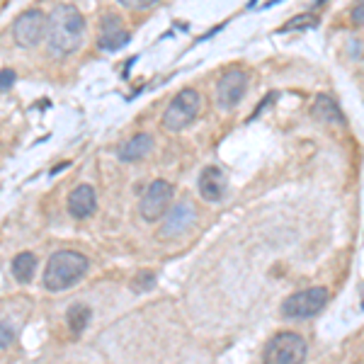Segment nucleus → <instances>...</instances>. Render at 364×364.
Listing matches in <instances>:
<instances>
[{
	"label": "nucleus",
	"mask_w": 364,
	"mask_h": 364,
	"mask_svg": "<svg viewBox=\"0 0 364 364\" xmlns=\"http://www.w3.org/2000/svg\"><path fill=\"white\" fill-rule=\"evenodd\" d=\"M34 269H37V257H34L32 252H20L13 260V274L22 284H27V282L32 279Z\"/></svg>",
	"instance_id": "obj_15"
},
{
	"label": "nucleus",
	"mask_w": 364,
	"mask_h": 364,
	"mask_svg": "<svg viewBox=\"0 0 364 364\" xmlns=\"http://www.w3.org/2000/svg\"><path fill=\"white\" fill-rule=\"evenodd\" d=\"M328 304V289L326 287H311V289L296 291L282 304V316L289 321H304L311 316L321 314Z\"/></svg>",
	"instance_id": "obj_5"
},
{
	"label": "nucleus",
	"mask_w": 364,
	"mask_h": 364,
	"mask_svg": "<svg viewBox=\"0 0 364 364\" xmlns=\"http://www.w3.org/2000/svg\"><path fill=\"white\" fill-rule=\"evenodd\" d=\"M316 25H318V17L316 15H299V17H294V20L287 22L282 29L287 32V29H301V27H316Z\"/></svg>",
	"instance_id": "obj_17"
},
{
	"label": "nucleus",
	"mask_w": 364,
	"mask_h": 364,
	"mask_svg": "<svg viewBox=\"0 0 364 364\" xmlns=\"http://www.w3.org/2000/svg\"><path fill=\"white\" fill-rule=\"evenodd\" d=\"M119 3L129 10H146V8H151L156 0H119Z\"/></svg>",
	"instance_id": "obj_20"
},
{
	"label": "nucleus",
	"mask_w": 364,
	"mask_h": 364,
	"mask_svg": "<svg viewBox=\"0 0 364 364\" xmlns=\"http://www.w3.org/2000/svg\"><path fill=\"white\" fill-rule=\"evenodd\" d=\"M199 107H202L199 92L192 90V87H185V90H180L178 95L170 100L166 114H163V127H166L168 132H182V129L195 122V117L199 114Z\"/></svg>",
	"instance_id": "obj_4"
},
{
	"label": "nucleus",
	"mask_w": 364,
	"mask_h": 364,
	"mask_svg": "<svg viewBox=\"0 0 364 364\" xmlns=\"http://www.w3.org/2000/svg\"><path fill=\"white\" fill-rule=\"evenodd\" d=\"M197 219V209L190 199H182V202L175 207L170 214L166 216V224L161 228V236L163 238H175V236H182Z\"/></svg>",
	"instance_id": "obj_10"
},
{
	"label": "nucleus",
	"mask_w": 364,
	"mask_h": 364,
	"mask_svg": "<svg viewBox=\"0 0 364 364\" xmlns=\"http://www.w3.org/2000/svg\"><path fill=\"white\" fill-rule=\"evenodd\" d=\"M13 83H15V70L13 68H3V70H0V87H3V90H10Z\"/></svg>",
	"instance_id": "obj_19"
},
{
	"label": "nucleus",
	"mask_w": 364,
	"mask_h": 364,
	"mask_svg": "<svg viewBox=\"0 0 364 364\" xmlns=\"http://www.w3.org/2000/svg\"><path fill=\"white\" fill-rule=\"evenodd\" d=\"M352 22H355L357 27H364V0H360V3L352 8Z\"/></svg>",
	"instance_id": "obj_21"
},
{
	"label": "nucleus",
	"mask_w": 364,
	"mask_h": 364,
	"mask_svg": "<svg viewBox=\"0 0 364 364\" xmlns=\"http://www.w3.org/2000/svg\"><path fill=\"white\" fill-rule=\"evenodd\" d=\"M149 151H151V136H149V134H136V136L129 139L127 144L119 149V158L124 163H132V161L144 158Z\"/></svg>",
	"instance_id": "obj_14"
},
{
	"label": "nucleus",
	"mask_w": 364,
	"mask_h": 364,
	"mask_svg": "<svg viewBox=\"0 0 364 364\" xmlns=\"http://www.w3.org/2000/svg\"><path fill=\"white\" fill-rule=\"evenodd\" d=\"M129 39H132V34H129L124 20H122L119 15L112 13V15L102 17V25H100V37H97L100 49H102V51H117V49H122V46H127Z\"/></svg>",
	"instance_id": "obj_8"
},
{
	"label": "nucleus",
	"mask_w": 364,
	"mask_h": 364,
	"mask_svg": "<svg viewBox=\"0 0 364 364\" xmlns=\"http://www.w3.org/2000/svg\"><path fill=\"white\" fill-rule=\"evenodd\" d=\"M10 343H13V331H8V323L3 321V343H0V345H3V350H5Z\"/></svg>",
	"instance_id": "obj_22"
},
{
	"label": "nucleus",
	"mask_w": 364,
	"mask_h": 364,
	"mask_svg": "<svg viewBox=\"0 0 364 364\" xmlns=\"http://www.w3.org/2000/svg\"><path fill=\"white\" fill-rule=\"evenodd\" d=\"M87 272V257L75 250H56L44 269V287L49 291H63L73 287Z\"/></svg>",
	"instance_id": "obj_2"
},
{
	"label": "nucleus",
	"mask_w": 364,
	"mask_h": 364,
	"mask_svg": "<svg viewBox=\"0 0 364 364\" xmlns=\"http://www.w3.org/2000/svg\"><path fill=\"white\" fill-rule=\"evenodd\" d=\"M245 73L238 68L228 70V73L221 75L219 85H216V100H219L221 109H233L240 102V97L245 95Z\"/></svg>",
	"instance_id": "obj_9"
},
{
	"label": "nucleus",
	"mask_w": 364,
	"mask_h": 364,
	"mask_svg": "<svg viewBox=\"0 0 364 364\" xmlns=\"http://www.w3.org/2000/svg\"><path fill=\"white\" fill-rule=\"evenodd\" d=\"M226 192V175L219 168L209 166L204 168V173L199 175V195L207 202H219Z\"/></svg>",
	"instance_id": "obj_12"
},
{
	"label": "nucleus",
	"mask_w": 364,
	"mask_h": 364,
	"mask_svg": "<svg viewBox=\"0 0 364 364\" xmlns=\"http://www.w3.org/2000/svg\"><path fill=\"white\" fill-rule=\"evenodd\" d=\"M68 328L75 333V336H80V333L85 331L87 321H90V309L85 306V304H75V306L68 309Z\"/></svg>",
	"instance_id": "obj_16"
},
{
	"label": "nucleus",
	"mask_w": 364,
	"mask_h": 364,
	"mask_svg": "<svg viewBox=\"0 0 364 364\" xmlns=\"http://www.w3.org/2000/svg\"><path fill=\"white\" fill-rule=\"evenodd\" d=\"M95 209H97V197L90 185L75 187L68 195V214L73 219H87V216L95 214Z\"/></svg>",
	"instance_id": "obj_11"
},
{
	"label": "nucleus",
	"mask_w": 364,
	"mask_h": 364,
	"mask_svg": "<svg viewBox=\"0 0 364 364\" xmlns=\"http://www.w3.org/2000/svg\"><path fill=\"white\" fill-rule=\"evenodd\" d=\"M306 340L299 333H277L262 350V364H304Z\"/></svg>",
	"instance_id": "obj_3"
},
{
	"label": "nucleus",
	"mask_w": 364,
	"mask_h": 364,
	"mask_svg": "<svg viewBox=\"0 0 364 364\" xmlns=\"http://www.w3.org/2000/svg\"><path fill=\"white\" fill-rule=\"evenodd\" d=\"M154 284H156V274L154 272H141V274H136V279L132 282L134 291H146V289H151Z\"/></svg>",
	"instance_id": "obj_18"
},
{
	"label": "nucleus",
	"mask_w": 364,
	"mask_h": 364,
	"mask_svg": "<svg viewBox=\"0 0 364 364\" xmlns=\"http://www.w3.org/2000/svg\"><path fill=\"white\" fill-rule=\"evenodd\" d=\"M311 114L314 119H318L321 124H333V127H343L345 124V117L340 112V107L336 105V100H331L328 95H318L311 107Z\"/></svg>",
	"instance_id": "obj_13"
},
{
	"label": "nucleus",
	"mask_w": 364,
	"mask_h": 364,
	"mask_svg": "<svg viewBox=\"0 0 364 364\" xmlns=\"http://www.w3.org/2000/svg\"><path fill=\"white\" fill-rule=\"evenodd\" d=\"M46 27H49V17L42 10H25L13 22V39L17 46H25V49L27 46H37L46 34Z\"/></svg>",
	"instance_id": "obj_6"
},
{
	"label": "nucleus",
	"mask_w": 364,
	"mask_h": 364,
	"mask_svg": "<svg viewBox=\"0 0 364 364\" xmlns=\"http://www.w3.org/2000/svg\"><path fill=\"white\" fill-rule=\"evenodd\" d=\"M85 34V17L78 13L73 5H58L49 15V27H46V44L56 56L75 54L83 44Z\"/></svg>",
	"instance_id": "obj_1"
},
{
	"label": "nucleus",
	"mask_w": 364,
	"mask_h": 364,
	"mask_svg": "<svg viewBox=\"0 0 364 364\" xmlns=\"http://www.w3.org/2000/svg\"><path fill=\"white\" fill-rule=\"evenodd\" d=\"M357 364H360V362H357Z\"/></svg>",
	"instance_id": "obj_23"
},
{
	"label": "nucleus",
	"mask_w": 364,
	"mask_h": 364,
	"mask_svg": "<svg viewBox=\"0 0 364 364\" xmlns=\"http://www.w3.org/2000/svg\"><path fill=\"white\" fill-rule=\"evenodd\" d=\"M173 185L166 180H156L151 182V187L146 190L144 199H141L139 209H141V216H144L146 221H158L163 214H166L170 199H173Z\"/></svg>",
	"instance_id": "obj_7"
}]
</instances>
